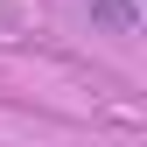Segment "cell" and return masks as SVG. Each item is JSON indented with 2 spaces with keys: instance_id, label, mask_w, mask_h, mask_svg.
<instances>
[{
  "instance_id": "cell-1",
  "label": "cell",
  "mask_w": 147,
  "mask_h": 147,
  "mask_svg": "<svg viewBox=\"0 0 147 147\" xmlns=\"http://www.w3.org/2000/svg\"><path fill=\"white\" fill-rule=\"evenodd\" d=\"M91 28H105V35H140V0H91Z\"/></svg>"
}]
</instances>
